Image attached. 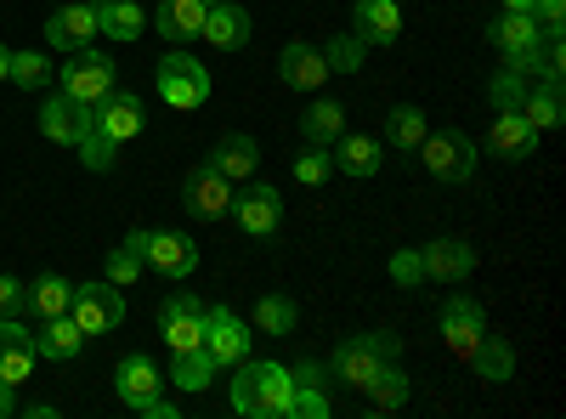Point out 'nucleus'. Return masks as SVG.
Returning a JSON list of instances; mask_svg holds the SVG:
<instances>
[{
	"mask_svg": "<svg viewBox=\"0 0 566 419\" xmlns=\"http://www.w3.org/2000/svg\"><path fill=\"white\" fill-rule=\"evenodd\" d=\"M386 136H391V143H397L402 154H408V148H419V143H424V114H419V108H408V103H402V108H391Z\"/></svg>",
	"mask_w": 566,
	"mask_h": 419,
	"instance_id": "nucleus-36",
	"label": "nucleus"
},
{
	"mask_svg": "<svg viewBox=\"0 0 566 419\" xmlns=\"http://www.w3.org/2000/svg\"><path fill=\"white\" fill-rule=\"evenodd\" d=\"M522 114H527V125H533V130H549V125H560V80H544L538 91H527Z\"/></svg>",
	"mask_w": 566,
	"mask_h": 419,
	"instance_id": "nucleus-35",
	"label": "nucleus"
},
{
	"mask_svg": "<svg viewBox=\"0 0 566 419\" xmlns=\"http://www.w3.org/2000/svg\"><path fill=\"white\" fill-rule=\"evenodd\" d=\"M488 34H493V45H499L504 57H515V52H527V45H533L544 29H538V18H533V12H499Z\"/></svg>",
	"mask_w": 566,
	"mask_h": 419,
	"instance_id": "nucleus-29",
	"label": "nucleus"
},
{
	"mask_svg": "<svg viewBox=\"0 0 566 419\" xmlns=\"http://www.w3.org/2000/svg\"><path fill=\"white\" fill-rule=\"evenodd\" d=\"M328 148H335V154H328L335 170H346V176H374V170H380V143H374V136H346L340 130Z\"/></svg>",
	"mask_w": 566,
	"mask_h": 419,
	"instance_id": "nucleus-26",
	"label": "nucleus"
},
{
	"mask_svg": "<svg viewBox=\"0 0 566 419\" xmlns=\"http://www.w3.org/2000/svg\"><path fill=\"white\" fill-rule=\"evenodd\" d=\"M323 63H328V74H357L363 69V40L357 34H335L328 52H323Z\"/></svg>",
	"mask_w": 566,
	"mask_h": 419,
	"instance_id": "nucleus-37",
	"label": "nucleus"
},
{
	"mask_svg": "<svg viewBox=\"0 0 566 419\" xmlns=\"http://www.w3.org/2000/svg\"><path fill=\"white\" fill-rule=\"evenodd\" d=\"M69 301H74V284L57 277V272L34 277V284L23 290V312H34V317H57V312H69Z\"/></svg>",
	"mask_w": 566,
	"mask_h": 419,
	"instance_id": "nucleus-28",
	"label": "nucleus"
},
{
	"mask_svg": "<svg viewBox=\"0 0 566 419\" xmlns=\"http://www.w3.org/2000/svg\"><path fill=\"white\" fill-rule=\"evenodd\" d=\"M148 29V12L136 7V0H97V34L108 40H136Z\"/></svg>",
	"mask_w": 566,
	"mask_h": 419,
	"instance_id": "nucleus-27",
	"label": "nucleus"
},
{
	"mask_svg": "<svg viewBox=\"0 0 566 419\" xmlns=\"http://www.w3.org/2000/svg\"><path fill=\"white\" fill-rule=\"evenodd\" d=\"M91 34H97V7L91 0H63L57 18H45V45L52 52H80V45H91Z\"/></svg>",
	"mask_w": 566,
	"mask_h": 419,
	"instance_id": "nucleus-8",
	"label": "nucleus"
},
{
	"mask_svg": "<svg viewBox=\"0 0 566 419\" xmlns=\"http://www.w3.org/2000/svg\"><path fill=\"white\" fill-rule=\"evenodd\" d=\"M205 0H159V12H154V29L165 34V40H199V29H205Z\"/></svg>",
	"mask_w": 566,
	"mask_h": 419,
	"instance_id": "nucleus-23",
	"label": "nucleus"
},
{
	"mask_svg": "<svg viewBox=\"0 0 566 419\" xmlns=\"http://www.w3.org/2000/svg\"><path fill=\"white\" fill-rule=\"evenodd\" d=\"M23 312V284L18 277H0V317H18Z\"/></svg>",
	"mask_w": 566,
	"mask_h": 419,
	"instance_id": "nucleus-46",
	"label": "nucleus"
},
{
	"mask_svg": "<svg viewBox=\"0 0 566 419\" xmlns=\"http://www.w3.org/2000/svg\"><path fill=\"white\" fill-rule=\"evenodd\" d=\"M328 170H335L328 148H312V143H306V154L295 159V181H301V188H317V181H328Z\"/></svg>",
	"mask_w": 566,
	"mask_h": 419,
	"instance_id": "nucleus-41",
	"label": "nucleus"
},
{
	"mask_svg": "<svg viewBox=\"0 0 566 419\" xmlns=\"http://www.w3.org/2000/svg\"><path fill=\"white\" fill-rule=\"evenodd\" d=\"M63 91L74 103H103L108 91H114V57L108 52H91V45H80V52H69L63 63Z\"/></svg>",
	"mask_w": 566,
	"mask_h": 419,
	"instance_id": "nucleus-4",
	"label": "nucleus"
},
{
	"mask_svg": "<svg viewBox=\"0 0 566 419\" xmlns=\"http://www.w3.org/2000/svg\"><path fill=\"white\" fill-rule=\"evenodd\" d=\"M205 7H216V0H205Z\"/></svg>",
	"mask_w": 566,
	"mask_h": 419,
	"instance_id": "nucleus-51",
	"label": "nucleus"
},
{
	"mask_svg": "<svg viewBox=\"0 0 566 419\" xmlns=\"http://www.w3.org/2000/svg\"><path fill=\"white\" fill-rule=\"evenodd\" d=\"M159 335H165L170 352H193L205 341V306L193 295H170L159 306Z\"/></svg>",
	"mask_w": 566,
	"mask_h": 419,
	"instance_id": "nucleus-10",
	"label": "nucleus"
},
{
	"mask_svg": "<svg viewBox=\"0 0 566 419\" xmlns=\"http://www.w3.org/2000/svg\"><path fill=\"white\" fill-rule=\"evenodd\" d=\"M7 413H18V402H12V386L0 380V419H7Z\"/></svg>",
	"mask_w": 566,
	"mask_h": 419,
	"instance_id": "nucleus-48",
	"label": "nucleus"
},
{
	"mask_svg": "<svg viewBox=\"0 0 566 419\" xmlns=\"http://www.w3.org/2000/svg\"><path fill=\"white\" fill-rule=\"evenodd\" d=\"M91 7H97V0H91Z\"/></svg>",
	"mask_w": 566,
	"mask_h": 419,
	"instance_id": "nucleus-52",
	"label": "nucleus"
},
{
	"mask_svg": "<svg viewBox=\"0 0 566 419\" xmlns=\"http://www.w3.org/2000/svg\"><path fill=\"white\" fill-rule=\"evenodd\" d=\"M527 91H533L527 74H515L510 63L493 74V103H499V108H522V103H527Z\"/></svg>",
	"mask_w": 566,
	"mask_h": 419,
	"instance_id": "nucleus-38",
	"label": "nucleus"
},
{
	"mask_svg": "<svg viewBox=\"0 0 566 419\" xmlns=\"http://www.w3.org/2000/svg\"><path fill=\"white\" fill-rule=\"evenodd\" d=\"M227 181H244V176H255V165H261V148L250 143L244 130H232V136H221L216 143V159H210Z\"/></svg>",
	"mask_w": 566,
	"mask_h": 419,
	"instance_id": "nucleus-25",
	"label": "nucleus"
},
{
	"mask_svg": "<svg viewBox=\"0 0 566 419\" xmlns=\"http://www.w3.org/2000/svg\"><path fill=\"white\" fill-rule=\"evenodd\" d=\"M464 363H476V375H482L488 386L510 380V368H515V357H510V346H504L499 335H482V341H476V352H470Z\"/></svg>",
	"mask_w": 566,
	"mask_h": 419,
	"instance_id": "nucleus-32",
	"label": "nucleus"
},
{
	"mask_svg": "<svg viewBox=\"0 0 566 419\" xmlns=\"http://www.w3.org/2000/svg\"><path fill=\"white\" fill-rule=\"evenodd\" d=\"M232 210H239V227L250 232V239H266V232H277V221H283V199H277V188H244V193H232Z\"/></svg>",
	"mask_w": 566,
	"mask_h": 419,
	"instance_id": "nucleus-15",
	"label": "nucleus"
},
{
	"mask_svg": "<svg viewBox=\"0 0 566 419\" xmlns=\"http://www.w3.org/2000/svg\"><path fill=\"white\" fill-rule=\"evenodd\" d=\"M290 391H295V380L283 363H250L244 357L239 380H232V408L250 413V419H283L290 413Z\"/></svg>",
	"mask_w": 566,
	"mask_h": 419,
	"instance_id": "nucleus-1",
	"label": "nucleus"
},
{
	"mask_svg": "<svg viewBox=\"0 0 566 419\" xmlns=\"http://www.w3.org/2000/svg\"><path fill=\"white\" fill-rule=\"evenodd\" d=\"M391 277H397V284H424V261L413 250H397L391 255Z\"/></svg>",
	"mask_w": 566,
	"mask_h": 419,
	"instance_id": "nucleus-44",
	"label": "nucleus"
},
{
	"mask_svg": "<svg viewBox=\"0 0 566 419\" xmlns=\"http://www.w3.org/2000/svg\"><path fill=\"white\" fill-rule=\"evenodd\" d=\"M419 159L424 170H431L437 181H464L470 170H476V148H470V136L459 130H424V143H419Z\"/></svg>",
	"mask_w": 566,
	"mask_h": 419,
	"instance_id": "nucleus-6",
	"label": "nucleus"
},
{
	"mask_svg": "<svg viewBox=\"0 0 566 419\" xmlns=\"http://www.w3.org/2000/svg\"><path fill=\"white\" fill-rule=\"evenodd\" d=\"M295 301L290 295H261L255 301V329L261 335H272V341H283V335H295Z\"/></svg>",
	"mask_w": 566,
	"mask_h": 419,
	"instance_id": "nucleus-31",
	"label": "nucleus"
},
{
	"mask_svg": "<svg viewBox=\"0 0 566 419\" xmlns=\"http://www.w3.org/2000/svg\"><path fill=\"white\" fill-rule=\"evenodd\" d=\"M45 329L34 335V357H52V363H69V357H80V346H85V329L74 323V312H57V317H40Z\"/></svg>",
	"mask_w": 566,
	"mask_h": 419,
	"instance_id": "nucleus-20",
	"label": "nucleus"
},
{
	"mask_svg": "<svg viewBox=\"0 0 566 419\" xmlns=\"http://www.w3.org/2000/svg\"><path fill=\"white\" fill-rule=\"evenodd\" d=\"M85 125H91V108H85V103H74L69 91H57V97H45V103H40V130L52 136V143H63V148H74V143H80Z\"/></svg>",
	"mask_w": 566,
	"mask_h": 419,
	"instance_id": "nucleus-14",
	"label": "nucleus"
},
{
	"mask_svg": "<svg viewBox=\"0 0 566 419\" xmlns=\"http://www.w3.org/2000/svg\"><path fill=\"white\" fill-rule=\"evenodd\" d=\"M301 130H306V143H312V148H328V143H335V136L346 130V108L323 97V103H312V108L301 114Z\"/></svg>",
	"mask_w": 566,
	"mask_h": 419,
	"instance_id": "nucleus-30",
	"label": "nucleus"
},
{
	"mask_svg": "<svg viewBox=\"0 0 566 419\" xmlns=\"http://www.w3.org/2000/svg\"><path fill=\"white\" fill-rule=\"evenodd\" d=\"M199 346L216 357V368L244 363L250 357V323L239 312H227V306H205V341Z\"/></svg>",
	"mask_w": 566,
	"mask_h": 419,
	"instance_id": "nucleus-7",
	"label": "nucleus"
},
{
	"mask_svg": "<svg viewBox=\"0 0 566 419\" xmlns=\"http://www.w3.org/2000/svg\"><path fill=\"white\" fill-rule=\"evenodd\" d=\"M363 391L374 397V408H380V413L402 408V402H408V375L397 368V357H391V363H380V375H374V380H368Z\"/></svg>",
	"mask_w": 566,
	"mask_h": 419,
	"instance_id": "nucleus-34",
	"label": "nucleus"
},
{
	"mask_svg": "<svg viewBox=\"0 0 566 419\" xmlns=\"http://www.w3.org/2000/svg\"><path fill=\"white\" fill-rule=\"evenodd\" d=\"M34 375V329H23L18 317H0V380L12 391Z\"/></svg>",
	"mask_w": 566,
	"mask_h": 419,
	"instance_id": "nucleus-13",
	"label": "nucleus"
},
{
	"mask_svg": "<svg viewBox=\"0 0 566 419\" xmlns=\"http://www.w3.org/2000/svg\"><path fill=\"white\" fill-rule=\"evenodd\" d=\"M533 18H538V29H560L566 23V0H533Z\"/></svg>",
	"mask_w": 566,
	"mask_h": 419,
	"instance_id": "nucleus-45",
	"label": "nucleus"
},
{
	"mask_svg": "<svg viewBox=\"0 0 566 419\" xmlns=\"http://www.w3.org/2000/svg\"><path fill=\"white\" fill-rule=\"evenodd\" d=\"M74 148H80V159H85L91 170H108V165H114V154H119V148L108 143V136H103L97 125H85V136H80Z\"/></svg>",
	"mask_w": 566,
	"mask_h": 419,
	"instance_id": "nucleus-40",
	"label": "nucleus"
},
{
	"mask_svg": "<svg viewBox=\"0 0 566 419\" xmlns=\"http://www.w3.org/2000/svg\"><path fill=\"white\" fill-rule=\"evenodd\" d=\"M7 63H12V52H7V45H0V80H7Z\"/></svg>",
	"mask_w": 566,
	"mask_h": 419,
	"instance_id": "nucleus-50",
	"label": "nucleus"
},
{
	"mask_svg": "<svg viewBox=\"0 0 566 419\" xmlns=\"http://www.w3.org/2000/svg\"><path fill=\"white\" fill-rule=\"evenodd\" d=\"M391 357H397V335H386V329H374V335H352V341H340V346H335V357H328V375L363 391L374 375H380V363H391Z\"/></svg>",
	"mask_w": 566,
	"mask_h": 419,
	"instance_id": "nucleus-2",
	"label": "nucleus"
},
{
	"mask_svg": "<svg viewBox=\"0 0 566 419\" xmlns=\"http://www.w3.org/2000/svg\"><path fill=\"white\" fill-rule=\"evenodd\" d=\"M482 335H488V317H482V306L470 301V295H459V301L442 306V341H448L453 357H470Z\"/></svg>",
	"mask_w": 566,
	"mask_h": 419,
	"instance_id": "nucleus-12",
	"label": "nucleus"
},
{
	"mask_svg": "<svg viewBox=\"0 0 566 419\" xmlns=\"http://www.w3.org/2000/svg\"><path fill=\"white\" fill-rule=\"evenodd\" d=\"M114 386H119V397L136 408V402H148L154 391H165V375H159L154 357H125L119 375H114Z\"/></svg>",
	"mask_w": 566,
	"mask_h": 419,
	"instance_id": "nucleus-24",
	"label": "nucleus"
},
{
	"mask_svg": "<svg viewBox=\"0 0 566 419\" xmlns=\"http://www.w3.org/2000/svg\"><path fill=\"white\" fill-rule=\"evenodd\" d=\"M216 52H239V45L250 40V12L239 7V0H216V7L205 12V29H199Z\"/></svg>",
	"mask_w": 566,
	"mask_h": 419,
	"instance_id": "nucleus-18",
	"label": "nucleus"
},
{
	"mask_svg": "<svg viewBox=\"0 0 566 419\" xmlns=\"http://www.w3.org/2000/svg\"><path fill=\"white\" fill-rule=\"evenodd\" d=\"M424 261V277H442V284H464L470 272H476V250H470L464 239H437L419 250Z\"/></svg>",
	"mask_w": 566,
	"mask_h": 419,
	"instance_id": "nucleus-17",
	"label": "nucleus"
},
{
	"mask_svg": "<svg viewBox=\"0 0 566 419\" xmlns=\"http://www.w3.org/2000/svg\"><path fill=\"white\" fill-rule=\"evenodd\" d=\"M357 40L363 45H391L402 34V12H397V0H357Z\"/></svg>",
	"mask_w": 566,
	"mask_h": 419,
	"instance_id": "nucleus-21",
	"label": "nucleus"
},
{
	"mask_svg": "<svg viewBox=\"0 0 566 419\" xmlns=\"http://www.w3.org/2000/svg\"><path fill=\"white\" fill-rule=\"evenodd\" d=\"M136 413H148V419H176V408H170V397H165V391H154L148 402H136Z\"/></svg>",
	"mask_w": 566,
	"mask_h": 419,
	"instance_id": "nucleus-47",
	"label": "nucleus"
},
{
	"mask_svg": "<svg viewBox=\"0 0 566 419\" xmlns=\"http://www.w3.org/2000/svg\"><path fill=\"white\" fill-rule=\"evenodd\" d=\"M154 80H159V97L170 108H205V97H210V69L187 52H165Z\"/></svg>",
	"mask_w": 566,
	"mask_h": 419,
	"instance_id": "nucleus-3",
	"label": "nucleus"
},
{
	"mask_svg": "<svg viewBox=\"0 0 566 419\" xmlns=\"http://www.w3.org/2000/svg\"><path fill=\"white\" fill-rule=\"evenodd\" d=\"M181 199H187V210H193L199 221H216V216H227V210H232V181L205 159V165H193V176H187Z\"/></svg>",
	"mask_w": 566,
	"mask_h": 419,
	"instance_id": "nucleus-9",
	"label": "nucleus"
},
{
	"mask_svg": "<svg viewBox=\"0 0 566 419\" xmlns=\"http://www.w3.org/2000/svg\"><path fill=\"white\" fill-rule=\"evenodd\" d=\"M277 74H283V85L312 91V85L328 80V63H323V52H312L306 40H290V45H283V57H277Z\"/></svg>",
	"mask_w": 566,
	"mask_h": 419,
	"instance_id": "nucleus-22",
	"label": "nucleus"
},
{
	"mask_svg": "<svg viewBox=\"0 0 566 419\" xmlns=\"http://www.w3.org/2000/svg\"><path fill=\"white\" fill-rule=\"evenodd\" d=\"M136 272H142V255L119 244V250L108 255V284H114V290H130V284H136Z\"/></svg>",
	"mask_w": 566,
	"mask_h": 419,
	"instance_id": "nucleus-43",
	"label": "nucleus"
},
{
	"mask_svg": "<svg viewBox=\"0 0 566 419\" xmlns=\"http://www.w3.org/2000/svg\"><path fill=\"white\" fill-rule=\"evenodd\" d=\"M488 143H493V154H499V159H527V154L538 148V130L527 125V114H522V108H499Z\"/></svg>",
	"mask_w": 566,
	"mask_h": 419,
	"instance_id": "nucleus-19",
	"label": "nucleus"
},
{
	"mask_svg": "<svg viewBox=\"0 0 566 419\" xmlns=\"http://www.w3.org/2000/svg\"><path fill=\"white\" fill-rule=\"evenodd\" d=\"M69 312H74V323L85 329V341L91 335H114L119 323H125V295L108 284V277H103V284H80L74 301H69Z\"/></svg>",
	"mask_w": 566,
	"mask_h": 419,
	"instance_id": "nucleus-5",
	"label": "nucleus"
},
{
	"mask_svg": "<svg viewBox=\"0 0 566 419\" xmlns=\"http://www.w3.org/2000/svg\"><path fill=\"white\" fill-rule=\"evenodd\" d=\"M283 419H328V397L317 386H295L290 391V413Z\"/></svg>",
	"mask_w": 566,
	"mask_h": 419,
	"instance_id": "nucleus-42",
	"label": "nucleus"
},
{
	"mask_svg": "<svg viewBox=\"0 0 566 419\" xmlns=\"http://www.w3.org/2000/svg\"><path fill=\"white\" fill-rule=\"evenodd\" d=\"M170 380H176L181 391H205V386L216 380V357H210L205 346H193V352H176V368H170Z\"/></svg>",
	"mask_w": 566,
	"mask_h": 419,
	"instance_id": "nucleus-33",
	"label": "nucleus"
},
{
	"mask_svg": "<svg viewBox=\"0 0 566 419\" xmlns=\"http://www.w3.org/2000/svg\"><path fill=\"white\" fill-rule=\"evenodd\" d=\"M142 119H148V114H142V103L130 97V91H108L103 103H91V125H97L114 148L130 143V136L142 130Z\"/></svg>",
	"mask_w": 566,
	"mask_h": 419,
	"instance_id": "nucleus-11",
	"label": "nucleus"
},
{
	"mask_svg": "<svg viewBox=\"0 0 566 419\" xmlns=\"http://www.w3.org/2000/svg\"><path fill=\"white\" fill-rule=\"evenodd\" d=\"M45 74H52V63H45L40 52H12V63H7V80L23 85V91H34Z\"/></svg>",
	"mask_w": 566,
	"mask_h": 419,
	"instance_id": "nucleus-39",
	"label": "nucleus"
},
{
	"mask_svg": "<svg viewBox=\"0 0 566 419\" xmlns=\"http://www.w3.org/2000/svg\"><path fill=\"white\" fill-rule=\"evenodd\" d=\"M504 12H533V0H504Z\"/></svg>",
	"mask_w": 566,
	"mask_h": 419,
	"instance_id": "nucleus-49",
	"label": "nucleus"
},
{
	"mask_svg": "<svg viewBox=\"0 0 566 419\" xmlns=\"http://www.w3.org/2000/svg\"><path fill=\"white\" fill-rule=\"evenodd\" d=\"M142 261L159 266L165 277H187L199 266V244L187 239V232H148V250H142Z\"/></svg>",
	"mask_w": 566,
	"mask_h": 419,
	"instance_id": "nucleus-16",
	"label": "nucleus"
}]
</instances>
